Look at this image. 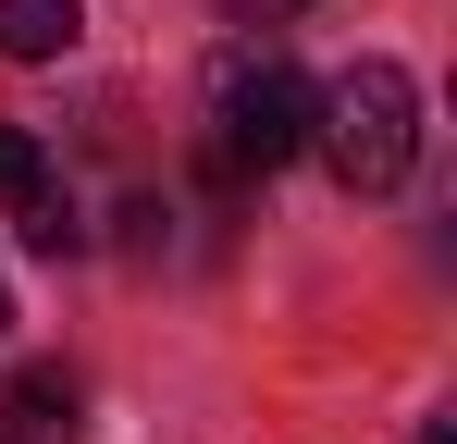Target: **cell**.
Here are the masks:
<instances>
[{
    "label": "cell",
    "mask_w": 457,
    "mask_h": 444,
    "mask_svg": "<svg viewBox=\"0 0 457 444\" xmlns=\"http://www.w3.org/2000/svg\"><path fill=\"white\" fill-rule=\"evenodd\" d=\"M309 148L346 198H395L408 160H420V86L408 62H346L321 99H309Z\"/></svg>",
    "instance_id": "cell-1"
},
{
    "label": "cell",
    "mask_w": 457,
    "mask_h": 444,
    "mask_svg": "<svg viewBox=\"0 0 457 444\" xmlns=\"http://www.w3.org/2000/svg\"><path fill=\"white\" fill-rule=\"evenodd\" d=\"M309 86L285 50H223V74H211V173L223 185H247V173H285L309 148Z\"/></svg>",
    "instance_id": "cell-2"
},
{
    "label": "cell",
    "mask_w": 457,
    "mask_h": 444,
    "mask_svg": "<svg viewBox=\"0 0 457 444\" xmlns=\"http://www.w3.org/2000/svg\"><path fill=\"white\" fill-rule=\"evenodd\" d=\"M75 420H87V382L62 358H37V370L0 382V444H75Z\"/></svg>",
    "instance_id": "cell-3"
},
{
    "label": "cell",
    "mask_w": 457,
    "mask_h": 444,
    "mask_svg": "<svg viewBox=\"0 0 457 444\" xmlns=\"http://www.w3.org/2000/svg\"><path fill=\"white\" fill-rule=\"evenodd\" d=\"M87 37V0H0V62H62Z\"/></svg>",
    "instance_id": "cell-4"
},
{
    "label": "cell",
    "mask_w": 457,
    "mask_h": 444,
    "mask_svg": "<svg viewBox=\"0 0 457 444\" xmlns=\"http://www.w3.org/2000/svg\"><path fill=\"white\" fill-rule=\"evenodd\" d=\"M12 222H25V247H37V259H75V247H87V210L62 198V185H37V198H25Z\"/></svg>",
    "instance_id": "cell-5"
},
{
    "label": "cell",
    "mask_w": 457,
    "mask_h": 444,
    "mask_svg": "<svg viewBox=\"0 0 457 444\" xmlns=\"http://www.w3.org/2000/svg\"><path fill=\"white\" fill-rule=\"evenodd\" d=\"M37 185H50V148L25 136V124H0V210H25Z\"/></svg>",
    "instance_id": "cell-6"
},
{
    "label": "cell",
    "mask_w": 457,
    "mask_h": 444,
    "mask_svg": "<svg viewBox=\"0 0 457 444\" xmlns=\"http://www.w3.org/2000/svg\"><path fill=\"white\" fill-rule=\"evenodd\" d=\"M223 12H297V0H223Z\"/></svg>",
    "instance_id": "cell-7"
},
{
    "label": "cell",
    "mask_w": 457,
    "mask_h": 444,
    "mask_svg": "<svg viewBox=\"0 0 457 444\" xmlns=\"http://www.w3.org/2000/svg\"><path fill=\"white\" fill-rule=\"evenodd\" d=\"M0 321H12V296H0Z\"/></svg>",
    "instance_id": "cell-8"
}]
</instances>
